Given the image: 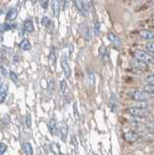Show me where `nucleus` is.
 I'll list each match as a JSON object with an SVG mask.
<instances>
[{
	"mask_svg": "<svg viewBox=\"0 0 154 155\" xmlns=\"http://www.w3.org/2000/svg\"><path fill=\"white\" fill-rule=\"evenodd\" d=\"M134 56L139 60H142L147 64H154V56L150 53L143 51H136L134 52Z\"/></svg>",
	"mask_w": 154,
	"mask_h": 155,
	"instance_id": "1",
	"label": "nucleus"
},
{
	"mask_svg": "<svg viewBox=\"0 0 154 155\" xmlns=\"http://www.w3.org/2000/svg\"><path fill=\"white\" fill-rule=\"evenodd\" d=\"M128 113L133 116H137V117H146V116L149 115V111L146 109L139 108V107L129 108Z\"/></svg>",
	"mask_w": 154,
	"mask_h": 155,
	"instance_id": "2",
	"label": "nucleus"
},
{
	"mask_svg": "<svg viewBox=\"0 0 154 155\" xmlns=\"http://www.w3.org/2000/svg\"><path fill=\"white\" fill-rule=\"evenodd\" d=\"M150 93H148L146 91H139V90H135L130 93V96L132 97L134 100L136 101H146L150 99Z\"/></svg>",
	"mask_w": 154,
	"mask_h": 155,
	"instance_id": "3",
	"label": "nucleus"
},
{
	"mask_svg": "<svg viewBox=\"0 0 154 155\" xmlns=\"http://www.w3.org/2000/svg\"><path fill=\"white\" fill-rule=\"evenodd\" d=\"M60 65H61V68L62 70H63V73L65 77L68 79V78L71 77V69H70V65L68 61H67V56L66 55H63L60 60Z\"/></svg>",
	"mask_w": 154,
	"mask_h": 155,
	"instance_id": "4",
	"label": "nucleus"
},
{
	"mask_svg": "<svg viewBox=\"0 0 154 155\" xmlns=\"http://www.w3.org/2000/svg\"><path fill=\"white\" fill-rule=\"evenodd\" d=\"M80 32L81 34L84 39L85 40H88L89 37H90V29L88 27V25L86 23H81L80 26Z\"/></svg>",
	"mask_w": 154,
	"mask_h": 155,
	"instance_id": "5",
	"label": "nucleus"
},
{
	"mask_svg": "<svg viewBox=\"0 0 154 155\" xmlns=\"http://www.w3.org/2000/svg\"><path fill=\"white\" fill-rule=\"evenodd\" d=\"M139 139V135L135 132H127L124 134V140H127V142H136V140Z\"/></svg>",
	"mask_w": 154,
	"mask_h": 155,
	"instance_id": "6",
	"label": "nucleus"
},
{
	"mask_svg": "<svg viewBox=\"0 0 154 155\" xmlns=\"http://www.w3.org/2000/svg\"><path fill=\"white\" fill-rule=\"evenodd\" d=\"M139 36L143 39H146V40H152L154 39V32L146 30V29H143V30L139 31Z\"/></svg>",
	"mask_w": 154,
	"mask_h": 155,
	"instance_id": "7",
	"label": "nucleus"
},
{
	"mask_svg": "<svg viewBox=\"0 0 154 155\" xmlns=\"http://www.w3.org/2000/svg\"><path fill=\"white\" fill-rule=\"evenodd\" d=\"M108 39L109 40L112 42L114 46H116V47H120V45H121V40L115 35V34H113V33H109L108 34Z\"/></svg>",
	"mask_w": 154,
	"mask_h": 155,
	"instance_id": "8",
	"label": "nucleus"
},
{
	"mask_svg": "<svg viewBox=\"0 0 154 155\" xmlns=\"http://www.w3.org/2000/svg\"><path fill=\"white\" fill-rule=\"evenodd\" d=\"M48 127H49L50 132L52 135H56L57 134V123L55 119H51L49 124H48Z\"/></svg>",
	"mask_w": 154,
	"mask_h": 155,
	"instance_id": "9",
	"label": "nucleus"
},
{
	"mask_svg": "<svg viewBox=\"0 0 154 155\" xmlns=\"http://www.w3.org/2000/svg\"><path fill=\"white\" fill-rule=\"evenodd\" d=\"M51 8H52V12H54V16L55 17H58L59 10H60L59 0H52V1H51Z\"/></svg>",
	"mask_w": 154,
	"mask_h": 155,
	"instance_id": "10",
	"label": "nucleus"
},
{
	"mask_svg": "<svg viewBox=\"0 0 154 155\" xmlns=\"http://www.w3.org/2000/svg\"><path fill=\"white\" fill-rule=\"evenodd\" d=\"M23 28L26 32H33L34 31V24H33V21H30V19H27V21H25L23 23Z\"/></svg>",
	"mask_w": 154,
	"mask_h": 155,
	"instance_id": "11",
	"label": "nucleus"
},
{
	"mask_svg": "<svg viewBox=\"0 0 154 155\" xmlns=\"http://www.w3.org/2000/svg\"><path fill=\"white\" fill-rule=\"evenodd\" d=\"M18 17V10L17 9H11L10 11L7 13V16H6V19L7 21H14L16 18Z\"/></svg>",
	"mask_w": 154,
	"mask_h": 155,
	"instance_id": "12",
	"label": "nucleus"
},
{
	"mask_svg": "<svg viewBox=\"0 0 154 155\" xmlns=\"http://www.w3.org/2000/svg\"><path fill=\"white\" fill-rule=\"evenodd\" d=\"M7 91H8V84H1V91H0V98H1V103L5 101L7 97Z\"/></svg>",
	"mask_w": 154,
	"mask_h": 155,
	"instance_id": "13",
	"label": "nucleus"
},
{
	"mask_svg": "<svg viewBox=\"0 0 154 155\" xmlns=\"http://www.w3.org/2000/svg\"><path fill=\"white\" fill-rule=\"evenodd\" d=\"M20 48H21V50H22V51H28V50H30L31 44H30L29 41L27 40V39H22L21 44H20Z\"/></svg>",
	"mask_w": 154,
	"mask_h": 155,
	"instance_id": "14",
	"label": "nucleus"
},
{
	"mask_svg": "<svg viewBox=\"0 0 154 155\" xmlns=\"http://www.w3.org/2000/svg\"><path fill=\"white\" fill-rule=\"evenodd\" d=\"M22 150L26 155H33V148L29 143H25L22 144Z\"/></svg>",
	"mask_w": 154,
	"mask_h": 155,
	"instance_id": "15",
	"label": "nucleus"
},
{
	"mask_svg": "<svg viewBox=\"0 0 154 155\" xmlns=\"http://www.w3.org/2000/svg\"><path fill=\"white\" fill-rule=\"evenodd\" d=\"M75 5H76L77 10H78L79 12H80V13H84V12L85 6H84V0H75Z\"/></svg>",
	"mask_w": 154,
	"mask_h": 155,
	"instance_id": "16",
	"label": "nucleus"
},
{
	"mask_svg": "<svg viewBox=\"0 0 154 155\" xmlns=\"http://www.w3.org/2000/svg\"><path fill=\"white\" fill-rule=\"evenodd\" d=\"M99 52H100V56H101V58H102V60L104 62L107 61L108 60V58H107V48H106L104 46H102L100 48Z\"/></svg>",
	"mask_w": 154,
	"mask_h": 155,
	"instance_id": "17",
	"label": "nucleus"
},
{
	"mask_svg": "<svg viewBox=\"0 0 154 155\" xmlns=\"http://www.w3.org/2000/svg\"><path fill=\"white\" fill-rule=\"evenodd\" d=\"M41 23H42V25H43V26L49 27V26L51 25V21L49 17H43L42 19H41Z\"/></svg>",
	"mask_w": 154,
	"mask_h": 155,
	"instance_id": "18",
	"label": "nucleus"
},
{
	"mask_svg": "<svg viewBox=\"0 0 154 155\" xmlns=\"http://www.w3.org/2000/svg\"><path fill=\"white\" fill-rule=\"evenodd\" d=\"M110 106H112L113 110H116V107H117V100H116V96H114V94L112 95V98H110Z\"/></svg>",
	"mask_w": 154,
	"mask_h": 155,
	"instance_id": "19",
	"label": "nucleus"
},
{
	"mask_svg": "<svg viewBox=\"0 0 154 155\" xmlns=\"http://www.w3.org/2000/svg\"><path fill=\"white\" fill-rule=\"evenodd\" d=\"M60 130H61V133H62V138H63V140H65L66 136H67V133H68V127H67L66 123H64V122L62 123Z\"/></svg>",
	"mask_w": 154,
	"mask_h": 155,
	"instance_id": "20",
	"label": "nucleus"
},
{
	"mask_svg": "<svg viewBox=\"0 0 154 155\" xmlns=\"http://www.w3.org/2000/svg\"><path fill=\"white\" fill-rule=\"evenodd\" d=\"M87 75H88V79L91 82V84H94V80H95V74H94V72L93 70H90L88 69L87 71Z\"/></svg>",
	"mask_w": 154,
	"mask_h": 155,
	"instance_id": "21",
	"label": "nucleus"
},
{
	"mask_svg": "<svg viewBox=\"0 0 154 155\" xmlns=\"http://www.w3.org/2000/svg\"><path fill=\"white\" fill-rule=\"evenodd\" d=\"M60 90H61V92L63 94L66 93V90H67V82H66L65 80H62L60 81Z\"/></svg>",
	"mask_w": 154,
	"mask_h": 155,
	"instance_id": "22",
	"label": "nucleus"
},
{
	"mask_svg": "<svg viewBox=\"0 0 154 155\" xmlns=\"http://www.w3.org/2000/svg\"><path fill=\"white\" fill-rule=\"evenodd\" d=\"M144 91L148 92L150 94H154V84H147L144 86Z\"/></svg>",
	"mask_w": 154,
	"mask_h": 155,
	"instance_id": "23",
	"label": "nucleus"
},
{
	"mask_svg": "<svg viewBox=\"0 0 154 155\" xmlns=\"http://www.w3.org/2000/svg\"><path fill=\"white\" fill-rule=\"evenodd\" d=\"M146 82H147L148 84H154V75H149L144 79Z\"/></svg>",
	"mask_w": 154,
	"mask_h": 155,
	"instance_id": "24",
	"label": "nucleus"
},
{
	"mask_svg": "<svg viewBox=\"0 0 154 155\" xmlns=\"http://www.w3.org/2000/svg\"><path fill=\"white\" fill-rule=\"evenodd\" d=\"M13 27H14L13 24H10L9 22H5L2 25V29H3L2 31H4V30H10V29H12Z\"/></svg>",
	"mask_w": 154,
	"mask_h": 155,
	"instance_id": "25",
	"label": "nucleus"
},
{
	"mask_svg": "<svg viewBox=\"0 0 154 155\" xmlns=\"http://www.w3.org/2000/svg\"><path fill=\"white\" fill-rule=\"evenodd\" d=\"M9 75H10V76H9V77H10V79H11L14 82H18V76H17V74H16L15 72L11 71V72H10V74H9Z\"/></svg>",
	"mask_w": 154,
	"mask_h": 155,
	"instance_id": "26",
	"label": "nucleus"
},
{
	"mask_svg": "<svg viewBox=\"0 0 154 155\" xmlns=\"http://www.w3.org/2000/svg\"><path fill=\"white\" fill-rule=\"evenodd\" d=\"M40 3L43 9H47L49 6V0H40Z\"/></svg>",
	"mask_w": 154,
	"mask_h": 155,
	"instance_id": "27",
	"label": "nucleus"
},
{
	"mask_svg": "<svg viewBox=\"0 0 154 155\" xmlns=\"http://www.w3.org/2000/svg\"><path fill=\"white\" fill-rule=\"evenodd\" d=\"M94 31H95V35L97 36L99 32H100V24L98 21H96L95 22V26H94Z\"/></svg>",
	"mask_w": 154,
	"mask_h": 155,
	"instance_id": "28",
	"label": "nucleus"
},
{
	"mask_svg": "<svg viewBox=\"0 0 154 155\" xmlns=\"http://www.w3.org/2000/svg\"><path fill=\"white\" fill-rule=\"evenodd\" d=\"M0 152H1V155H3L4 154V152L6 151V149H7V145L5 144V143H1V144H0Z\"/></svg>",
	"mask_w": 154,
	"mask_h": 155,
	"instance_id": "29",
	"label": "nucleus"
},
{
	"mask_svg": "<svg viewBox=\"0 0 154 155\" xmlns=\"http://www.w3.org/2000/svg\"><path fill=\"white\" fill-rule=\"evenodd\" d=\"M146 48L150 51H154V43H147L146 44Z\"/></svg>",
	"mask_w": 154,
	"mask_h": 155,
	"instance_id": "30",
	"label": "nucleus"
},
{
	"mask_svg": "<svg viewBox=\"0 0 154 155\" xmlns=\"http://www.w3.org/2000/svg\"><path fill=\"white\" fill-rule=\"evenodd\" d=\"M26 125H27V127H30V125H31V118H30V115H27L26 116Z\"/></svg>",
	"mask_w": 154,
	"mask_h": 155,
	"instance_id": "31",
	"label": "nucleus"
},
{
	"mask_svg": "<svg viewBox=\"0 0 154 155\" xmlns=\"http://www.w3.org/2000/svg\"><path fill=\"white\" fill-rule=\"evenodd\" d=\"M36 1H37V0H32V2H33V3H35Z\"/></svg>",
	"mask_w": 154,
	"mask_h": 155,
	"instance_id": "32",
	"label": "nucleus"
},
{
	"mask_svg": "<svg viewBox=\"0 0 154 155\" xmlns=\"http://www.w3.org/2000/svg\"><path fill=\"white\" fill-rule=\"evenodd\" d=\"M95 155H97V154H95Z\"/></svg>",
	"mask_w": 154,
	"mask_h": 155,
	"instance_id": "33",
	"label": "nucleus"
}]
</instances>
